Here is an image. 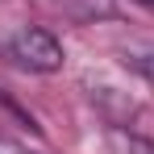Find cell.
<instances>
[{
	"label": "cell",
	"mask_w": 154,
	"mask_h": 154,
	"mask_svg": "<svg viewBox=\"0 0 154 154\" xmlns=\"http://www.w3.org/2000/svg\"><path fill=\"white\" fill-rule=\"evenodd\" d=\"M4 54H8L17 67L33 71V75H54V71H63V63H67L63 42L54 38L50 29H42V25L13 29V33L4 38Z\"/></svg>",
	"instance_id": "obj_1"
},
{
	"label": "cell",
	"mask_w": 154,
	"mask_h": 154,
	"mask_svg": "<svg viewBox=\"0 0 154 154\" xmlns=\"http://www.w3.org/2000/svg\"><path fill=\"white\" fill-rule=\"evenodd\" d=\"M125 63L146 79V83H154V46H133V50H125Z\"/></svg>",
	"instance_id": "obj_2"
},
{
	"label": "cell",
	"mask_w": 154,
	"mask_h": 154,
	"mask_svg": "<svg viewBox=\"0 0 154 154\" xmlns=\"http://www.w3.org/2000/svg\"><path fill=\"white\" fill-rule=\"evenodd\" d=\"M0 154H42V150H29L25 142H17V137H8V133H0Z\"/></svg>",
	"instance_id": "obj_3"
}]
</instances>
